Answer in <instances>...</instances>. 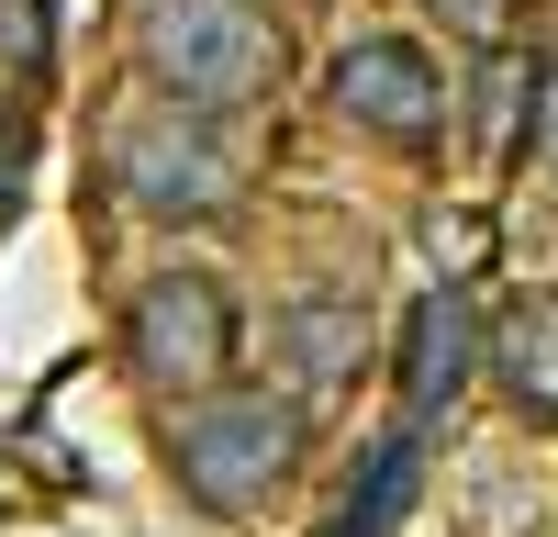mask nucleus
<instances>
[{"label":"nucleus","mask_w":558,"mask_h":537,"mask_svg":"<svg viewBox=\"0 0 558 537\" xmlns=\"http://www.w3.org/2000/svg\"><path fill=\"white\" fill-rule=\"evenodd\" d=\"M302 403L291 392H246V381H213L168 415V481L191 492L202 515H268L279 492L302 481Z\"/></svg>","instance_id":"1"},{"label":"nucleus","mask_w":558,"mask_h":537,"mask_svg":"<svg viewBox=\"0 0 558 537\" xmlns=\"http://www.w3.org/2000/svg\"><path fill=\"white\" fill-rule=\"evenodd\" d=\"M101 179L123 191V213H146V224H213V213H235L246 157H235V134H223V112H191V102H168V90H146V102H123L101 123Z\"/></svg>","instance_id":"2"},{"label":"nucleus","mask_w":558,"mask_h":537,"mask_svg":"<svg viewBox=\"0 0 558 537\" xmlns=\"http://www.w3.org/2000/svg\"><path fill=\"white\" fill-rule=\"evenodd\" d=\"M134 68L168 102L235 123L246 102L279 90V23L257 0H134Z\"/></svg>","instance_id":"3"},{"label":"nucleus","mask_w":558,"mask_h":537,"mask_svg":"<svg viewBox=\"0 0 558 537\" xmlns=\"http://www.w3.org/2000/svg\"><path fill=\"white\" fill-rule=\"evenodd\" d=\"M123 370L146 392H213L235 370V291L213 268H157L123 302Z\"/></svg>","instance_id":"4"},{"label":"nucleus","mask_w":558,"mask_h":537,"mask_svg":"<svg viewBox=\"0 0 558 537\" xmlns=\"http://www.w3.org/2000/svg\"><path fill=\"white\" fill-rule=\"evenodd\" d=\"M324 102H336L357 134H380V146H436L447 134V79L425 45L402 34H357L336 68H324Z\"/></svg>","instance_id":"5"},{"label":"nucleus","mask_w":558,"mask_h":537,"mask_svg":"<svg viewBox=\"0 0 558 537\" xmlns=\"http://www.w3.org/2000/svg\"><path fill=\"white\" fill-rule=\"evenodd\" d=\"M481 370H492L481 313H470V291H458V281H436L425 302H413V336H402V415H413V426H436Z\"/></svg>","instance_id":"6"},{"label":"nucleus","mask_w":558,"mask_h":537,"mask_svg":"<svg viewBox=\"0 0 558 537\" xmlns=\"http://www.w3.org/2000/svg\"><path fill=\"white\" fill-rule=\"evenodd\" d=\"M268 358H279V392H291V403L347 392L357 358H368V302H347V291H302V302H279V313H268Z\"/></svg>","instance_id":"7"},{"label":"nucleus","mask_w":558,"mask_h":537,"mask_svg":"<svg viewBox=\"0 0 558 537\" xmlns=\"http://www.w3.org/2000/svg\"><path fill=\"white\" fill-rule=\"evenodd\" d=\"M492 381L514 392V415L558 426V291H525L514 313H502V336H492Z\"/></svg>","instance_id":"8"},{"label":"nucleus","mask_w":558,"mask_h":537,"mask_svg":"<svg viewBox=\"0 0 558 537\" xmlns=\"http://www.w3.org/2000/svg\"><path fill=\"white\" fill-rule=\"evenodd\" d=\"M413 481H425V448H413V426L368 460V492H347V515L324 526V537H391L402 526V504H413Z\"/></svg>","instance_id":"9"},{"label":"nucleus","mask_w":558,"mask_h":537,"mask_svg":"<svg viewBox=\"0 0 558 537\" xmlns=\"http://www.w3.org/2000/svg\"><path fill=\"white\" fill-rule=\"evenodd\" d=\"M525 79H536V68L514 57V45H492V79H481V146H492V157L525 146Z\"/></svg>","instance_id":"10"},{"label":"nucleus","mask_w":558,"mask_h":537,"mask_svg":"<svg viewBox=\"0 0 558 537\" xmlns=\"http://www.w3.org/2000/svg\"><path fill=\"white\" fill-rule=\"evenodd\" d=\"M425 12H436L458 45H481V57H492V45H514V12H525V0H425Z\"/></svg>","instance_id":"11"},{"label":"nucleus","mask_w":558,"mask_h":537,"mask_svg":"<svg viewBox=\"0 0 558 537\" xmlns=\"http://www.w3.org/2000/svg\"><path fill=\"white\" fill-rule=\"evenodd\" d=\"M0 57H12V68H34V57H45V23H34V0H0Z\"/></svg>","instance_id":"12"},{"label":"nucleus","mask_w":558,"mask_h":537,"mask_svg":"<svg viewBox=\"0 0 558 537\" xmlns=\"http://www.w3.org/2000/svg\"><path fill=\"white\" fill-rule=\"evenodd\" d=\"M23 202V134H0V213Z\"/></svg>","instance_id":"13"},{"label":"nucleus","mask_w":558,"mask_h":537,"mask_svg":"<svg viewBox=\"0 0 558 537\" xmlns=\"http://www.w3.org/2000/svg\"><path fill=\"white\" fill-rule=\"evenodd\" d=\"M547 146H558V102H547Z\"/></svg>","instance_id":"14"}]
</instances>
